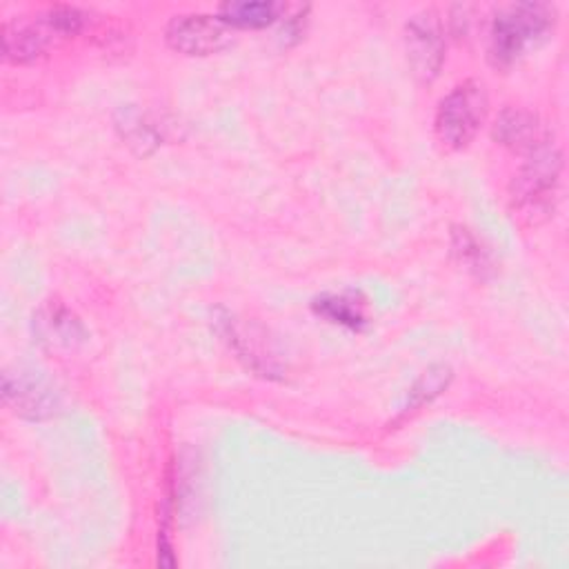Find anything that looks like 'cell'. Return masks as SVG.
<instances>
[{"label": "cell", "mask_w": 569, "mask_h": 569, "mask_svg": "<svg viewBox=\"0 0 569 569\" xmlns=\"http://www.w3.org/2000/svg\"><path fill=\"white\" fill-rule=\"evenodd\" d=\"M556 27V7L545 2H513L498 7L487 38V58L496 69H509L538 49Z\"/></svg>", "instance_id": "cell-1"}, {"label": "cell", "mask_w": 569, "mask_h": 569, "mask_svg": "<svg viewBox=\"0 0 569 569\" xmlns=\"http://www.w3.org/2000/svg\"><path fill=\"white\" fill-rule=\"evenodd\" d=\"M87 11L69 4L49 7L31 18L16 16L2 24V56L13 64L33 62L51 47L78 36L87 27Z\"/></svg>", "instance_id": "cell-2"}, {"label": "cell", "mask_w": 569, "mask_h": 569, "mask_svg": "<svg viewBox=\"0 0 569 569\" xmlns=\"http://www.w3.org/2000/svg\"><path fill=\"white\" fill-rule=\"evenodd\" d=\"M560 171L562 156L553 142L527 153V162L513 176L509 187L511 207L522 222L540 224L553 213Z\"/></svg>", "instance_id": "cell-3"}, {"label": "cell", "mask_w": 569, "mask_h": 569, "mask_svg": "<svg viewBox=\"0 0 569 569\" xmlns=\"http://www.w3.org/2000/svg\"><path fill=\"white\" fill-rule=\"evenodd\" d=\"M489 109L487 91L476 80L456 84L436 109L433 129L438 140L449 149H465L478 133Z\"/></svg>", "instance_id": "cell-4"}, {"label": "cell", "mask_w": 569, "mask_h": 569, "mask_svg": "<svg viewBox=\"0 0 569 569\" xmlns=\"http://www.w3.org/2000/svg\"><path fill=\"white\" fill-rule=\"evenodd\" d=\"M405 47L411 73L420 82H431L445 62V29L433 9H425L407 22Z\"/></svg>", "instance_id": "cell-5"}, {"label": "cell", "mask_w": 569, "mask_h": 569, "mask_svg": "<svg viewBox=\"0 0 569 569\" xmlns=\"http://www.w3.org/2000/svg\"><path fill=\"white\" fill-rule=\"evenodd\" d=\"M167 44L184 56H211L231 44L229 27L209 13H180L164 27Z\"/></svg>", "instance_id": "cell-6"}, {"label": "cell", "mask_w": 569, "mask_h": 569, "mask_svg": "<svg viewBox=\"0 0 569 569\" xmlns=\"http://www.w3.org/2000/svg\"><path fill=\"white\" fill-rule=\"evenodd\" d=\"M2 396L16 416L29 420L49 418L58 407L53 389L44 380L33 378L31 373L24 371H4Z\"/></svg>", "instance_id": "cell-7"}, {"label": "cell", "mask_w": 569, "mask_h": 569, "mask_svg": "<svg viewBox=\"0 0 569 569\" xmlns=\"http://www.w3.org/2000/svg\"><path fill=\"white\" fill-rule=\"evenodd\" d=\"M493 140L516 153H531L551 142L549 131L540 124L538 116L525 109H502L493 124Z\"/></svg>", "instance_id": "cell-8"}, {"label": "cell", "mask_w": 569, "mask_h": 569, "mask_svg": "<svg viewBox=\"0 0 569 569\" xmlns=\"http://www.w3.org/2000/svg\"><path fill=\"white\" fill-rule=\"evenodd\" d=\"M284 11L282 4L267 2V0H242V2H224L218 7V18L227 27L236 29H264L280 20Z\"/></svg>", "instance_id": "cell-9"}, {"label": "cell", "mask_w": 569, "mask_h": 569, "mask_svg": "<svg viewBox=\"0 0 569 569\" xmlns=\"http://www.w3.org/2000/svg\"><path fill=\"white\" fill-rule=\"evenodd\" d=\"M311 309L320 318L351 331H360L367 325L365 302L356 293H322L311 302Z\"/></svg>", "instance_id": "cell-10"}, {"label": "cell", "mask_w": 569, "mask_h": 569, "mask_svg": "<svg viewBox=\"0 0 569 569\" xmlns=\"http://www.w3.org/2000/svg\"><path fill=\"white\" fill-rule=\"evenodd\" d=\"M453 253L458 256L460 264H465L469 271H476L478 276H482L489 269V253L465 229L453 231Z\"/></svg>", "instance_id": "cell-11"}]
</instances>
